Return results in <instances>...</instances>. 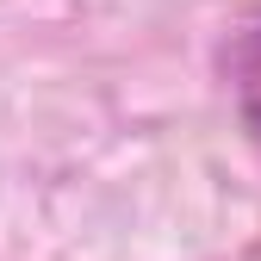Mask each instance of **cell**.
Here are the masks:
<instances>
[{
  "mask_svg": "<svg viewBox=\"0 0 261 261\" xmlns=\"http://www.w3.org/2000/svg\"><path fill=\"white\" fill-rule=\"evenodd\" d=\"M224 81H230V112L261 162V25H243L224 44Z\"/></svg>",
  "mask_w": 261,
  "mask_h": 261,
  "instance_id": "cell-1",
  "label": "cell"
}]
</instances>
